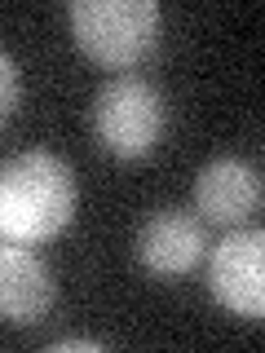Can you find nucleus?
Here are the masks:
<instances>
[{
	"mask_svg": "<svg viewBox=\"0 0 265 353\" xmlns=\"http://www.w3.org/2000/svg\"><path fill=\"white\" fill-rule=\"evenodd\" d=\"M195 208L213 225H243L261 208V172L239 154L208 159L195 176Z\"/></svg>",
	"mask_w": 265,
	"mask_h": 353,
	"instance_id": "obj_6",
	"label": "nucleus"
},
{
	"mask_svg": "<svg viewBox=\"0 0 265 353\" xmlns=\"http://www.w3.org/2000/svg\"><path fill=\"white\" fill-rule=\"evenodd\" d=\"M164 93L141 75H115L93 97V132L119 159H141L164 132Z\"/></svg>",
	"mask_w": 265,
	"mask_h": 353,
	"instance_id": "obj_3",
	"label": "nucleus"
},
{
	"mask_svg": "<svg viewBox=\"0 0 265 353\" xmlns=\"http://www.w3.org/2000/svg\"><path fill=\"white\" fill-rule=\"evenodd\" d=\"M204 216L186 212V208H155L137 230V261L159 279H177V274L195 270L204 261Z\"/></svg>",
	"mask_w": 265,
	"mask_h": 353,
	"instance_id": "obj_5",
	"label": "nucleus"
},
{
	"mask_svg": "<svg viewBox=\"0 0 265 353\" xmlns=\"http://www.w3.org/2000/svg\"><path fill=\"white\" fill-rule=\"evenodd\" d=\"M208 292L239 318L257 323L265 314V234L261 230H235L213 248Z\"/></svg>",
	"mask_w": 265,
	"mask_h": 353,
	"instance_id": "obj_4",
	"label": "nucleus"
},
{
	"mask_svg": "<svg viewBox=\"0 0 265 353\" xmlns=\"http://www.w3.org/2000/svg\"><path fill=\"white\" fill-rule=\"evenodd\" d=\"M5 243H9V239H5V230H0V248H5Z\"/></svg>",
	"mask_w": 265,
	"mask_h": 353,
	"instance_id": "obj_10",
	"label": "nucleus"
},
{
	"mask_svg": "<svg viewBox=\"0 0 265 353\" xmlns=\"http://www.w3.org/2000/svg\"><path fill=\"white\" fill-rule=\"evenodd\" d=\"M80 349L102 353L106 345H102V340H88V336H66V340H53V345H49V353H80Z\"/></svg>",
	"mask_w": 265,
	"mask_h": 353,
	"instance_id": "obj_9",
	"label": "nucleus"
},
{
	"mask_svg": "<svg viewBox=\"0 0 265 353\" xmlns=\"http://www.w3.org/2000/svg\"><path fill=\"white\" fill-rule=\"evenodd\" d=\"M18 97H22V75H18V62L9 58L5 49H0V124H5V119L14 115Z\"/></svg>",
	"mask_w": 265,
	"mask_h": 353,
	"instance_id": "obj_8",
	"label": "nucleus"
},
{
	"mask_svg": "<svg viewBox=\"0 0 265 353\" xmlns=\"http://www.w3.org/2000/svg\"><path fill=\"white\" fill-rule=\"evenodd\" d=\"M75 44L102 66H132L155 49L159 5L155 0H71Z\"/></svg>",
	"mask_w": 265,
	"mask_h": 353,
	"instance_id": "obj_2",
	"label": "nucleus"
},
{
	"mask_svg": "<svg viewBox=\"0 0 265 353\" xmlns=\"http://www.w3.org/2000/svg\"><path fill=\"white\" fill-rule=\"evenodd\" d=\"M75 216V172L53 150H22L0 168V230L9 243H49Z\"/></svg>",
	"mask_w": 265,
	"mask_h": 353,
	"instance_id": "obj_1",
	"label": "nucleus"
},
{
	"mask_svg": "<svg viewBox=\"0 0 265 353\" xmlns=\"http://www.w3.org/2000/svg\"><path fill=\"white\" fill-rule=\"evenodd\" d=\"M53 274L40 261V252H31L27 243H5L0 248V323L31 327L53 309Z\"/></svg>",
	"mask_w": 265,
	"mask_h": 353,
	"instance_id": "obj_7",
	"label": "nucleus"
}]
</instances>
